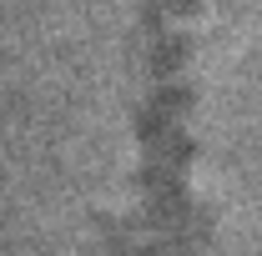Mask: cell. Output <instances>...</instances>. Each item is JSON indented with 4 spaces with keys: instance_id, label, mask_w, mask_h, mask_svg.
I'll return each instance as SVG.
<instances>
[{
    "instance_id": "6da1fadb",
    "label": "cell",
    "mask_w": 262,
    "mask_h": 256,
    "mask_svg": "<svg viewBox=\"0 0 262 256\" xmlns=\"http://www.w3.org/2000/svg\"><path fill=\"white\" fill-rule=\"evenodd\" d=\"M166 256H262V0H166Z\"/></svg>"
}]
</instances>
